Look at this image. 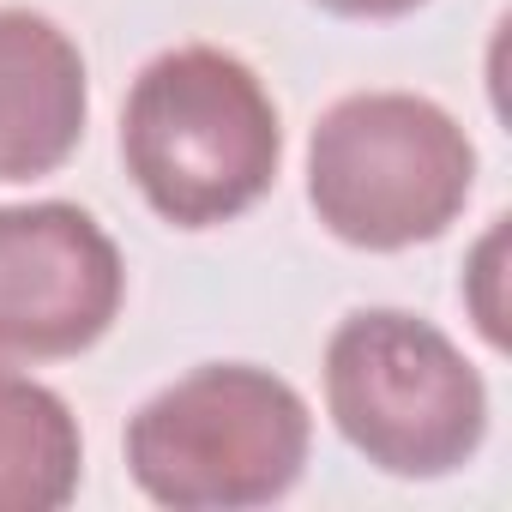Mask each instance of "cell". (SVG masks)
Here are the masks:
<instances>
[{"instance_id":"6da1fadb","label":"cell","mask_w":512,"mask_h":512,"mask_svg":"<svg viewBox=\"0 0 512 512\" xmlns=\"http://www.w3.org/2000/svg\"><path fill=\"white\" fill-rule=\"evenodd\" d=\"M121 163L163 223L217 229L272 193L284 121L241 55L181 43L139 67L121 103Z\"/></svg>"},{"instance_id":"7a4b0ae2","label":"cell","mask_w":512,"mask_h":512,"mask_svg":"<svg viewBox=\"0 0 512 512\" xmlns=\"http://www.w3.org/2000/svg\"><path fill=\"white\" fill-rule=\"evenodd\" d=\"M314 446L308 398L253 362H205L145 398L121 434L145 500L169 512H247L284 500Z\"/></svg>"},{"instance_id":"3957f363","label":"cell","mask_w":512,"mask_h":512,"mask_svg":"<svg viewBox=\"0 0 512 512\" xmlns=\"http://www.w3.org/2000/svg\"><path fill=\"white\" fill-rule=\"evenodd\" d=\"M476 187L470 133L416 91H350L308 139V205L362 253H404L458 223Z\"/></svg>"},{"instance_id":"277c9868","label":"cell","mask_w":512,"mask_h":512,"mask_svg":"<svg viewBox=\"0 0 512 512\" xmlns=\"http://www.w3.org/2000/svg\"><path fill=\"white\" fill-rule=\"evenodd\" d=\"M326 410L374 470L404 482L452 476L488 440L476 362L404 308H356L338 320L326 338Z\"/></svg>"},{"instance_id":"5b68a950","label":"cell","mask_w":512,"mask_h":512,"mask_svg":"<svg viewBox=\"0 0 512 512\" xmlns=\"http://www.w3.org/2000/svg\"><path fill=\"white\" fill-rule=\"evenodd\" d=\"M121 302V247L85 205H0V362L79 356L121 320Z\"/></svg>"},{"instance_id":"8992f818","label":"cell","mask_w":512,"mask_h":512,"mask_svg":"<svg viewBox=\"0 0 512 512\" xmlns=\"http://www.w3.org/2000/svg\"><path fill=\"white\" fill-rule=\"evenodd\" d=\"M91 115L79 43L31 7H0V181L55 175Z\"/></svg>"},{"instance_id":"52a82bcc","label":"cell","mask_w":512,"mask_h":512,"mask_svg":"<svg viewBox=\"0 0 512 512\" xmlns=\"http://www.w3.org/2000/svg\"><path fill=\"white\" fill-rule=\"evenodd\" d=\"M85 476V434L73 404L0 368V512H55L79 494Z\"/></svg>"},{"instance_id":"ba28073f","label":"cell","mask_w":512,"mask_h":512,"mask_svg":"<svg viewBox=\"0 0 512 512\" xmlns=\"http://www.w3.org/2000/svg\"><path fill=\"white\" fill-rule=\"evenodd\" d=\"M500 247H506V217H494V229L482 235V247H476V260H470V272H464V302H470V314H476V326H482V338L494 344V350H506V308H500Z\"/></svg>"},{"instance_id":"9c48e42d","label":"cell","mask_w":512,"mask_h":512,"mask_svg":"<svg viewBox=\"0 0 512 512\" xmlns=\"http://www.w3.org/2000/svg\"><path fill=\"white\" fill-rule=\"evenodd\" d=\"M320 13H338V19H404L428 0H314Z\"/></svg>"}]
</instances>
